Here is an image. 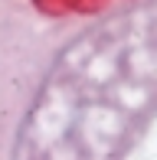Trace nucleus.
Segmentation results:
<instances>
[]
</instances>
